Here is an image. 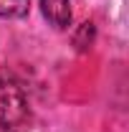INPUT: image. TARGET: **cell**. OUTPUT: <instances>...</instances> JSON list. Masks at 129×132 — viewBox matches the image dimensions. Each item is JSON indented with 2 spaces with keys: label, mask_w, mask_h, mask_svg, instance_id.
I'll use <instances>...</instances> for the list:
<instances>
[{
  "label": "cell",
  "mask_w": 129,
  "mask_h": 132,
  "mask_svg": "<svg viewBox=\"0 0 129 132\" xmlns=\"http://www.w3.org/2000/svg\"><path fill=\"white\" fill-rule=\"evenodd\" d=\"M41 8L51 26L56 28L71 26V0H41Z\"/></svg>",
  "instance_id": "cell-2"
},
{
  "label": "cell",
  "mask_w": 129,
  "mask_h": 132,
  "mask_svg": "<svg viewBox=\"0 0 129 132\" xmlns=\"http://www.w3.org/2000/svg\"><path fill=\"white\" fill-rule=\"evenodd\" d=\"M31 8V0H0V18H23Z\"/></svg>",
  "instance_id": "cell-3"
},
{
  "label": "cell",
  "mask_w": 129,
  "mask_h": 132,
  "mask_svg": "<svg viewBox=\"0 0 129 132\" xmlns=\"http://www.w3.org/2000/svg\"><path fill=\"white\" fill-rule=\"evenodd\" d=\"M28 114L25 92L13 79L0 76V127H15Z\"/></svg>",
  "instance_id": "cell-1"
}]
</instances>
